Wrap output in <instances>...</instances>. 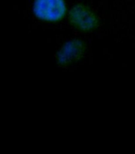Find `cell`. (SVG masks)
I'll use <instances>...</instances> for the list:
<instances>
[{
    "label": "cell",
    "mask_w": 135,
    "mask_h": 154,
    "mask_svg": "<svg viewBox=\"0 0 135 154\" xmlns=\"http://www.w3.org/2000/svg\"><path fill=\"white\" fill-rule=\"evenodd\" d=\"M33 11L38 19L58 21L66 14V3L64 0H34Z\"/></svg>",
    "instance_id": "6da1fadb"
},
{
    "label": "cell",
    "mask_w": 135,
    "mask_h": 154,
    "mask_svg": "<svg viewBox=\"0 0 135 154\" xmlns=\"http://www.w3.org/2000/svg\"><path fill=\"white\" fill-rule=\"evenodd\" d=\"M69 19L75 26L83 30H91L97 25L95 14L84 4L75 5L70 11Z\"/></svg>",
    "instance_id": "7a4b0ae2"
}]
</instances>
